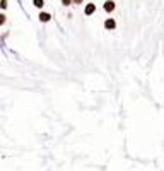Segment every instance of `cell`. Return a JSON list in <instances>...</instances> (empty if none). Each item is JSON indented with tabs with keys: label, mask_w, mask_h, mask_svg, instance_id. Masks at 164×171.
<instances>
[{
	"label": "cell",
	"mask_w": 164,
	"mask_h": 171,
	"mask_svg": "<svg viewBox=\"0 0 164 171\" xmlns=\"http://www.w3.org/2000/svg\"><path fill=\"white\" fill-rule=\"evenodd\" d=\"M115 2H113V0H108V2H104V11L106 12H113L115 11Z\"/></svg>",
	"instance_id": "obj_1"
},
{
	"label": "cell",
	"mask_w": 164,
	"mask_h": 171,
	"mask_svg": "<svg viewBox=\"0 0 164 171\" xmlns=\"http://www.w3.org/2000/svg\"><path fill=\"white\" fill-rule=\"evenodd\" d=\"M94 11H96V5H94V4H87V5H85V9H84L85 16H91V14H94Z\"/></svg>",
	"instance_id": "obj_2"
},
{
	"label": "cell",
	"mask_w": 164,
	"mask_h": 171,
	"mask_svg": "<svg viewBox=\"0 0 164 171\" xmlns=\"http://www.w3.org/2000/svg\"><path fill=\"white\" fill-rule=\"evenodd\" d=\"M104 27L106 29H115V27H116V21H115V19H108V21L104 22Z\"/></svg>",
	"instance_id": "obj_3"
},
{
	"label": "cell",
	"mask_w": 164,
	"mask_h": 171,
	"mask_svg": "<svg viewBox=\"0 0 164 171\" xmlns=\"http://www.w3.org/2000/svg\"><path fill=\"white\" fill-rule=\"evenodd\" d=\"M50 19H51V16H50L48 12H41V14H39V21L41 22H48Z\"/></svg>",
	"instance_id": "obj_4"
},
{
	"label": "cell",
	"mask_w": 164,
	"mask_h": 171,
	"mask_svg": "<svg viewBox=\"0 0 164 171\" xmlns=\"http://www.w3.org/2000/svg\"><path fill=\"white\" fill-rule=\"evenodd\" d=\"M32 4H34V7H38V9H41V7L45 5V0H34Z\"/></svg>",
	"instance_id": "obj_5"
},
{
	"label": "cell",
	"mask_w": 164,
	"mask_h": 171,
	"mask_svg": "<svg viewBox=\"0 0 164 171\" xmlns=\"http://www.w3.org/2000/svg\"><path fill=\"white\" fill-rule=\"evenodd\" d=\"M72 2H74V0H62V4H63V5H70Z\"/></svg>",
	"instance_id": "obj_6"
},
{
	"label": "cell",
	"mask_w": 164,
	"mask_h": 171,
	"mask_svg": "<svg viewBox=\"0 0 164 171\" xmlns=\"http://www.w3.org/2000/svg\"><path fill=\"white\" fill-rule=\"evenodd\" d=\"M4 22H5V16H4V14H0V26H2Z\"/></svg>",
	"instance_id": "obj_7"
},
{
	"label": "cell",
	"mask_w": 164,
	"mask_h": 171,
	"mask_svg": "<svg viewBox=\"0 0 164 171\" xmlns=\"http://www.w3.org/2000/svg\"><path fill=\"white\" fill-rule=\"evenodd\" d=\"M0 7H2V9H5V7H7V0H2V2H0Z\"/></svg>",
	"instance_id": "obj_8"
},
{
	"label": "cell",
	"mask_w": 164,
	"mask_h": 171,
	"mask_svg": "<svg viewBox=\"0 0 164 171\" xmlns=\"http://www.w3.org/2000/svg\"><path fill=\"white\" fill-rule=\"evenodd\" d=\"M74 2H75V4H80V2H82V0H74Z\"/></svg>",
	"instance_id": "obj_9"
}]
</instances>
